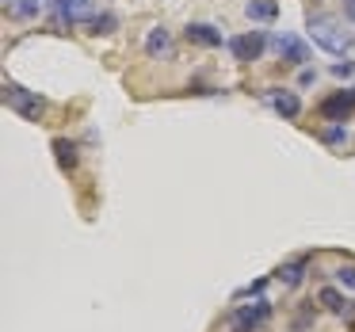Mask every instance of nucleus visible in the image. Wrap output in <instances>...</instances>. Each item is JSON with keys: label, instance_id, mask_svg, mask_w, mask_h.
I'll return each instance as SVG.
<instances>
[{"label": "nucleus", "instance_id": "1", "mask_svg": "<svg viewBox=\"0 0 355 332\" xmlns=\"http://www.w3.org/2000/svg\"><path fill=\"white\" fill-rule=\"evenodd\" d=\"M306 35H309V42H313V46H321V50H324V54L344 58L347 50H352V35L340 31V24H336L332 16H313V12H309V19H306Z\"/></svg>", "mask_w": 355, "mask_h": 332}, {"label": "nucleus", "instance_id": "2", "mask_svg": "<svg viewBox=\"0 0 355 332\" xmlns=\"http://www.w3.org/2000/svg\"><path fill=\"white\" fill-rule=\"evenodd\" d=\"M4 107H12L16 115H24L27 123H39L42 115H46V100H42L39 92H27V88L19 85H4Z\"/></svg>", "mask_w": 355, "mask_h": 332}, {"label": "nucleus", "instance_id": "3", "mask_svg": "<svg viewBox=\"0 0 355 332\" xmlns=\"http://www.w3.org/2000/svg\"><path fill=\"white\" fill-rule=\"evenodd\" d=\"M275 306L268 298H252V306H237L233 309V321H230V332H256L271 321Z\"/></svg>", "mask_w": 355, "mask_h": 332}, {"label": "nucleus", "instance_id": "4", "mask_svg": "<svg viewBox=\"0 0 355 332\" xmlns=\"http://www.w3.org/2000/svg\"><path fill=\"white\" fill-rule=\"evenodd\" d=\"M268 46H271L268 31H245V35H233L230 39V54H233V62H241V65L260 62Z\"/></svg>", "mask_w": 355, "mask_h": 332}, {"label": "nucleus", "instance_id": "5", "mask_svg": "<svg viewBox=\"0 0 355 332\" xmlns=\"http://www.w3.org/2000/svg\"><path fill=\"white\" fill-rule=\"evenodd\" d=\"M317 115H321L324 123H347V119L355 115V88H340L329 100H321L317 103Z\"/></svg>", "mask_w": 355, "mask_h": 332}, {"label": "nucleus", "instance_id": "6", "mask_svg": "<svg viewBox=\"0 0 355 332\" xmlns=\"http://www.w3.org/2000/svg\"><path fill=\"white\" fill-rule=\"evenodd\" d=\"M50 8H54V24L65 27V24H88L96 16L92 12V0H46Z\"/></svg>", "mask_w": 355, "mask_h": 332}, {"label": "nucleus", "instance_id": "7", "mask_svg": "<svg viewBox=\"0 0 355 332\" xmlns=\"http://www.w3.org/2000/svg\"><path fill=\"white\" fill-rule=\"evenodd\" d=\"M184 39L191 42V46H202V50L230 46V39L222 35V27H214V24H187L184 27Z\"/></svg>", "mask_w": 355, "mask_h": 332}, {"label": "nucleus", "instance_id": "8", "mask_svg": "<svg viewBox=\"0 0 355 332\" xmlns=\"http://www.w3.org/2000/svg\"><path fill=\"white\" fill-rule=\"evenodd\" d=\"M271 50L279 54L283 65H306L309 62V46L302 39H294V35H275V39H271Z\"/></svg>", "mask_w": 355, "mask_h": 332}, {"label": "nucleus", "instance_id": "9", "mask_svg": "<svg viewBox=\"0 0 355 332\" xmlns=\"http://www.w3.org/2000/svg\"><path fill=\"white\" fill-rule=\"evenodd\" d=\"M263 100H268L271 111H275L279 119H286V123H294V119L302 115V100L294 92H286V88H268V92H263Z\"/></svg>", "mask_w": 355, "mask_h": 332}, {"label": "nucleus", "instance_id": "10", "mask_svg": "<svg viewBox=\"0 0 355 332\" xmlns=\"http://www.w3.org/2000/svg\"><path fill=\"white\" fill-rule=\"evenodd\" d=\"M50 153H54L58 168L69 172V176L80 168V149H77V141H73V138H54V141H50Z\"/></svg>", "mask_w": 355, "mask_h": 332}, {"label": "nucleus", "instance_id": "11", "mask_svg": "<svg viewBox=\"0 0 355 332\" xmlns=\"http://www.w3.org/2000/svg\"><path fill=\"white\" fill-rule=\"evenodd\" d=\"M317 306H324L336 317H355V302H347L336 286H321V290H317Z\"/></svg>", "mask_w": 355, "mask_h": 332}, {"label": "nucleus", "instance_id": "12", "mask_svg": "<svg viewBox=\"0 0 355 332\" xmlns=\"http://www.w3.org/2000/svg\"><path fill=\"white\" fill-rule=\"evenodd\" d=\"M306 268H309V252H306V256H294V260H286L283 268L275 271V279H279L283 286H298L302 279H306Z\"/></svg>", "mask_w": 355, "mask_h": 332}, {"label": "nucleus", "instance_id": "13", "mask_svg": "<svg viewBox=\"0 0 355 332\" xmlns=\"http://www.w3.org/2000/svg\"><path fill=\"white\" fill-rule=\"evenodd\" d=\"M146 54L149 58H172V31L168 27H153L146 35Z\"/></svg>", "mask_w": 355, "mask_h": 332}, {"label": "nucleus", "instance_id": "14", "mask_svg": "<svg viewBox=\"0 0 355 332\" xmlns=\"http://www.w3.org/2000/svg\"><path fill=\"white\" fill-rule=\"evenodd\" d=\"M245 16L252 19V24H275L279 19V0H248Z\"/></svg>", "mask_w": 355, "mask_h": 332}, {"label": "nucleus", "instance_id": "15", "mask_svg": "<svg viewBox=\"0 0 355 332\" xmlns=\"http://www.w3.org/2000/svg\"><path fill=\"white\" fill-rule=\"evenodd\" d=\"M85 27H88V35H115L119 31V16L115 12H96Z\"/></svg>", "mask_w": 355, "mask_h": 332}, {"label": "nucleus", "instance_id": "16", "mask_svg": "<svg viewBox=\"0 0 355 332\" xmlns=\"http://www.w3.org/2000/svg\"><path fill=\"white\" fill-rule=\"evenodd\" d=\"M321 141H324V146H344V141H347V126L344 123L321 126Z\"/></svg>", "mask_w": 355, "mask_h": 332}, {"label": "nucleus", "instance_id": "17", "mask_svg": "<svg viewBox=\"0 0 355 332\" xmlns=\"http://www.w3.org/2000/svg\"><path fill=\"white\" fill-rule=\"evenodd\" d=\"M12 12H16L19 19H35L42 12V0H16V8Z\"/></svg>", "mask_w": 355, "mask_h": 332}, {"label": "nucleus", "instance_id": "18", "mask_svg": "<svg viewBox=\"0 0 355 332\" xmlns=\"http://www.w3.org/2000/svg\"><path fill=\"white\" fill-rule=\"evenodd\" d=\"M317 321V309H313V302H302V309H298V317H294V329H309V324Z\"/></svg>", "mask_w": 355, "mask_h": 332}, {"label": "nucleus", "instance_id": "19", "mask_svg": "<svg viewBox=\"0 0 355 332\" xmlns=\"http://www.w3.org/2000/svg\"><path fill=\"white\" fill-rule=\"evenodd\" d=\"M263 286H268V275H263V279H256V283H248V286H241V290L233 294V298H237V302H245V298H260V294H263Z\"/></svg>", "mask_w": 355, "mask_h": 332}, {"label": "nucleus", "instance_id": "20", "mask_svg": "<svg viewBox=\"0 0 355 332\" xmlns=\"http://www.w3.org/2000/svg\"><path fill=\"white\" fill-rule=\"evenodd\" d=\"M336 283L347 286V290H355V263H344V268L336 271Z\"/></svg>", "mask_w": 355, "mask_h": 332}, {"label": "nucleus", "instance_id": "21", "mask_svg": "<svg viewBox=\"0 0 355 332\" xmlns=\"http://www.w3.org/2000/svg\"><path fill=\"white\" fill-rule=\"evenodd\" d=\"M332 77H355V62L344 58V62H332Z\"/></svg>", "mask_w": 355, "mask_h": 332}, {"label": "nucleus", "instance_id": "22", "mask_svg": "<svg viewBox=\"0 0 355 332\" xmlns=\"http://www.w3.org/2000/svg\"><path fill=\"white\" fill-rule=\"evenodd\" d=\"M317 80V69H306V65H302V73H298V85H313Z\"/></svg>", "mask_w": 355, "mask_h": 332}, {"label": "nucleus", "instance_id": "23", "mask_svg": "<svg viewBox=\"0 0 355 332\" xmlns=\"http://www.w3.org/2000/svg\"><path fill=\"white\" fill-rule=\"evenodd\" d=\"M344 16L355 24V0H344Z\"/></svg>", "mask_w": 355, "mask_h": 332}, {"label": "nucleus", "instance_id": "24", "mask_svg": "<svg viewBox=\"0 0 355 332\" xmlns=\"http://www.w3.org/2000/svg\"><path fill=\"white\" fill-rule=\"evenodd\" d=\"M4 8H16V0H4Z\"/></svg>", "mask_w": 355, "mask_h": 332}]
</instances>
